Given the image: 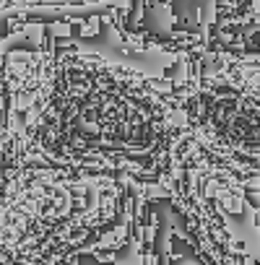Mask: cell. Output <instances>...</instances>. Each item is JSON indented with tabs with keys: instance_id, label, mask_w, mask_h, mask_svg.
<instances>
[{
	"instance_id": "1",
	"label": "cell",
	"mask_w": 260,
	"mask_h": 265,
	"mask_svg": "<svg viewBox=\"0 0 260 265\" xmlns=\"http://www.w3.org/2000/svg\"><path fill=\"white\" fill-rule=\"evenodd\" d=\"M177 130L159 104L133 88H65L39 112L31 138L50 159L115 169L161 167Z\"/></svg>"
}]
</instances>
